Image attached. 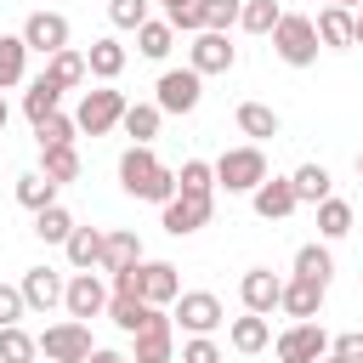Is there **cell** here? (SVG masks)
Listing matches in <instances>:
<instances>
[{"label": "cell", "instance_id": "cell-1", "mask_svg": "<svg viewBox=\"0 0 363 363\" xmlns=\"http://www.w3.org/2000/svg\"><path fill=\"white\" fill-rule=\"evenodd\" d=\"M119 187H125L130 199L170 204V199H176V170H170L153 147H125V153H119Z\"/></svg>", "mask_w": 363, "mask_h": 363}, {"label": "cell", "instance_id": "cell-2", "mask_svg": "<svg viewBox=\"0 0 363 363\" xmlns=\"http://www.w3.org/2000/svg\"><path fill=\"white\" fill-rule=\"evenodd\" d=\"M210 170H216V187H221V193H255V187L272 176V170H267V153H261L255 142L227 147V153H221Z\"/></svg>", "mask_w": 363, "mask_h": 363}, {"label": "cell", "instance_id": "cell-3", "mask_svg": "<svg viewBox=\"0 0 363 363\" xmlns=\"http://www.w3.org/2000/svg\"><path fill=\"white\" fill-rule=\"evenodd\" d=\"M125 91H113V85H91V91H79V108H74V130L79 136H108L119 119H125Z\"/></svg>", "mask_w": 363, "mask_h": 363}, {"label": "cell", "instance_id": "cell-4", "mask_svg": "<svg viewBox=\"0 0 363 363\" xmlns=\"http://www.w3.org/2000/svg\"><path fill=\"white\" fill-rule=\"evenodd\" d=\"M272 51L289 62V68H312L318 62V28H312V17L306 11H284L278 17V28H272Z\"/></svg>", "mask_w": 363, "mask_h": 363}, {"label": "cell", "instance_id": "cell-5", "mask_svg": "<svg viewBox=\"0 0 363 363\" xmlns=\"http://www.w3.org/2000/svg\"><path fill=\"white\" fill-rule=\"evenodd\" d=\"M170 323L187 329V335H216V329L227 323V306H221V295H210V289H182V295L170 301Z\"/></svg>", "mask_w": 363, "mask_h": 363}, {"label": "cell", "instance_id": "cell-6", "mask_svg": "<svg viewBox=\"0 0 363 363\" xmlns=\"http://www.w3.org/2000/svg\"><path fill=\"white\" fill-rule=\"evenodd\" d=\"M34 340H40V357H45V363H85V357L96 352L91 323H74V318L45 323V335H34Z\"/></svg>", "mask_w": 363, "mask_h": 363}, {"label": "cell", "instance_id": "cell-7", "mask_svg": "<svg viewBox=\"0 0 363 363\" xmlns=\"http://www.w3.org/2000/svg\"><path fill=\"white\" fill-rule=\"evenodd\" d=\"M272 352H278V363H323L329 357V335H323L318 318L312 323H289V329L272 335Z\"/></svg>", "mask_w": 363, "mask_h": 363}, {"label": "cell", "instance_id": "cell-8", "mask_svg": "<svg viewBox=\"0 0 363 363\" xmlns=\"http://www.w3.org/2000/svg\"><path fill=\"white\" fill-rule=\"evenodd\" d=\"M204 102V79L193 68H164L159 85H153V108L159 113H193Z\"/></svg>", "mask_w": 363, "mask_h": 363}, {"label": "cell", "instance_id": "cell-9", "mask_svg": "<svg viewBox=\"0 0 363 363\" xmlns=\"http://www.w3.org/2000/svg\"><path fill=\"white\" fill-rule=\"evenodd\" d=\"M130 363H176V323H170V306H159L147 318V329L130 335Z\"/></svg>", "mask_w": 363, "mask_h": 363}, {"label": "cell", "instance_id": "cell-10", "mask_svg": "<svg viewBox=\"0 0 363 363\" xmlns=\"http://www.w3.org/2000/svg\"><path fill=\"white\" fill-rule=\"evenodd\" d=\"M62 312H68L74 323L102 318V312H108V284H102V272H74L68 289H62Z\"/></svg>", "mask_w": 363, "mask_h": 363}, {"label": "cell", "instance_id": "cell-11", "mask_svg": "<svg viewBox=\"0 0 363 363\" xmlns=\"http://www.w3.org/2000/svg\"><path fill=\"white\" fill-rule=\"evenodd\" d=\"M23 45L40 51V57L68 51V17H62V11H28V17H23Z\"/></svg>", "mask_w": 363, "mask_h": 363}, {"label": "cell", "instance_id": "cell-12", "mask_svg": "<svg viewBox=\"0 0 363 363\" xmlns=\"http://www.w3.org/2000/svg\"><path fill=\"white\" fill-rule=\"evenodd\" d=\"M233 62H238V45L227 40V34H193V45H187V68L204 79V74H233Z\"/></svg>", "mask_w": 363, "mask_h": 363}, {"label": "cell", "instance_id": "cell-13", "mask_svg": "<svg viewBox=\"0 0 363 363\" xmlns=\"http://www.w3.org/2000/svg\"><path fill=\"white\" fill-rule=\"evenodd\" d=\"M210 210H216V199H187V193H176L170 204H159V227H164L170 238H187V233L210 227Z\"/></svg>", "mask_w": 363, "mask_h": 363}, {"label": "cell", "instance_id": "cell-14", "mask_svg": "<svg viewBox=\"0 0 363 363\" xmlns=\"http://www.w3.org/2000/svg\"><path fill=\"white\" fill-rule=\"evenodd\" d=\"M17 289H23V306H28V312H57V306H62L68 278H62L57 267H28Z\"/></svg>", "mask_w": 363, "mask_h": 363}, {"label": "cell", "instance_id": "cell-15", "mask_svg": "<svg viewBox=\"0 0 363 363\" xmlns=\"http://www.w3.org/2000/svg\"><path fill=\"white\" fill-rule=\"evenodd\" d=\"M278 295H284V278H278L272 267H250V272L238 278V301H244V312H255V318H272Z\"/></svg>", "mask_w": 363, "mask_h": 363}, {"label": "cell", "instance_id": "cell-16", "mask_svg": "<svg viewBox=\"0 0 363 363\" xmlns=\"http://www.w3.org/2000/svg\"><path fill=\"white\" fill-rule=\"evenodd\" d=\"M323 284H312V278H284V295H278V312L284 318H295V323H312L318 312H323Z\"/></svg>", "mask_w": 363, "mask_h": 363}, {"label": "cell", "instance_id": "cell-17", "mask_svg": "<svg viewBox=\"0 0 363 363\" xmlns=\"http://www.w3.org/2000/svg\"><path fill=\"white\" fill-rule=\"evenodd\" d=\"M250 204H255V216H261V221H284V216H295V210H301V204H295L289 176H267V182L250 193Z\"/></svg>", "mask_w": 363, "mask_h": 363}, {"label": "cell", "instance_id": "cell-18", "mask_svg": "<svg viewBox=\"0 0 363 363\" xmlns=\"http://www.w3.org/2000/svg\"><path fill=\"white\" fill-rule=\"evenodd\" d=\"M312 28H318V45L323 51H352L357 45V28H352V11L346 6H323L312 17Z\"/></svg>", "mask_w": 363, "mask_h": 363}, {"label": "cell", "instance_id": "cell-19", "mask_svg": "<svg viewBox=\"0 0 363 363\" xmlns=\"http://www.w3.org/2000/svg\"><path fill=\"white\" fill-rule=\"evenodd\" d=\"M182 295V272L170 261H142V301L147 306H170Z\"/></svg>", "mask_w": 363, "mask_h": 363}, {"label": "cell", "instance_id": "cell-20", "mask_svg": "<svg viewBox=\"0 0 363 363\" xmlns=\"http://www.w3.org/2000/svg\"><path fill=\"white\" fill-rule=\"evenodd\" d=\"M142 261V244H136V233H125V227H113V233H102V261H96V272H125V267H136Z\"/></svg>", "mask_w": 363, "mask_h": 363}, {"label": "cell", "instance_id": "cell-21", "mask_svg": "<svg viewBox=\"0 0 363 363\" xmlns=\"http://www.w3.org/2000/svg\"><path fill=\"white\" fill-rule=\"evenodd\" d=\"M227 346H233V352H244V357H255V352H267V346H272V323H267V318H255V312H244V318H233V323H227Z\"/></svg>", "mask_w": 363, "mask_h": 363}, {"label": "cell", "instance_id": "cell-22", "mask_svg": "<svg viewBox=\"0 0 363 363\" xmlns=\"http://www.w3.org/2000/svg\"><path fill=\"white\" fill-rule=\"evenodd\" d=\"M119 74H125V45H119V40H91V51H85V79L113 85Z\"/></svg>", "mask_w": 363, "mask_h": 363}, {"label": "cell", "instance_id": "cell-23", "mask_svg": "<svg viewBox=\"0 0 363 363\" xmlns=\"http://www.w3.org/2000/svg\"><path fill=\"white\" fill-rule=\"evenodd\" d=\"M233 119H238V130H244L255 147H261V142H272V136L284 130L278 108H267V102H238V113H233Z\"/></svg>", "mask_w": 363, "mask_h": 363}, {"label": "cell", "instance_id": "cell-24", "mask_svg": "<svg viewBox=\"0 0 363 363\" xmlns=\"http://www.w3.org/2000/svg\"><path fill=\"white\" fill-rule=\"evenodd\" d=\"M62 255H68L74 272H96V261H102V227H74L68 244H62Z\"/></svg>", "mask_w": 363, "mask_h": 363}, {"label": "cell", "instance_id": "cell-25", "mask_svg": "<svg viewBox=\"0 0 363 363\" xmlns=\"http://www.w3.org/2000/svg\"><path fill=\"white\" fill-rule=\"evenodd\" d=\"M159 119H164V113H159L153 102H130V108H125V119H119V130L130 136V147H153V136H159Z\"/></svg>", "mask_w": 363, "mask_h": 363}, {"label": "cell", "instance_id": "cell-26", "mask_svg": "<svg viewBox=\"0 0 363 363\" xmlns=\"http://www.w3.org/2000/svg\"><path fill=\"white\" fill-rule=\"evenodd\" d=\"M40 176L57 182V187L79 182V147H74V142H62V147H40Z\"/></svg>", "mask_w": 363, "mask_h": 363}, {"label": "cell", "instance_id": "cell-27", "mask_svg": "<svg viewBox=\"0 0 363 363\" xmlns=\"http://www.w3.org/2000/svg\"><path fill=\"white\" fill-rule=\"evenodd\" d=\"M289 187H295V204H323L329 187H335V176L323 164H295L289 170Z\"/></svg>", "mask_w": 363, "mask_h": 363}, {"label": "cell", "instance_id": "cell-28", "mask_svg": "<svg viewBox=\"0 0 363 363\" xmlns=\"http://www.w3.org/2000/svg\"><path fill=\"white\" fill-rule=\"evenodd\" d=\"M57 102H62V91H57V85H51V79L40 74V79H28V91H23V119H28V125H40V119L62 113Z\"/></svg>", "mask_w": 363, "mask_h": 363}, {"label": "cell", "instance_id": "cell-29", "mask_svg": "<svg viewBox=\"0 0 363 363\" xmlns=\"http://www.w3.org/2000/svg\"><path fill=\"white\" fill-rule=\"evenodd\" d=\"M295 278H312V284H323L329 289V278H335V255H329V244H301L295 250Z\"/></svg>", "mask_w": 363, "mask_h": 363}, {"label": "cell", "instance_id": "cell-30", "mask_svg": "<svg viewBox=\"0 0 363 363\" xmlns=\"http://www.w3.org/2000/svg\"><path fill=\"white\" fill-rule=\"evenodd\" d=\"M159 306H147V301H136V295H108V318H113V329L119 335H136V329H147V318H153Z\"/></svg>", "mask_w": 363, "mask_h": 363}, {"label": "cell", "instance_id": "cell-31", "mask_svg": "<svg viewBox=\"0 0 363 363\" xmlns=\"http://www.w3.org/2000/svg\"><path fill=\"white\" fill-rule=\"evenodd\" d=\"M23 74H28V45H23V34H0V96H6L11 85H23Z\"/></svg>", "mask_w": 363, "mask_h": 363}, {"label": "cell", "instance_id": "cell-32", "mask_svg": "<svg viewBox=\"0 0 363 363\" xmlns=\"http://www.w3.org/2000/svg\"><path fill=\"white\" fill-rule=\"evenodd\" d=\"M170 45H176V28H170L164 17H147V23L136 28V51H142L147 62H164V57H170Z\"/></svg>", "mask_w": 363, "mask_h": 363}, {"label": "cell", "instance_id": "cell-33", "mask_svg": "<svg viewBox=\"0 0 363 363\" xmlns=\"http://www.w3.org/2000/svg\"><path fill=\"white\" fill-rule=\"evenodd\" d=\"M45 79L57 85V91H74V85H85V51H57V57H45Z\"/></svg>", "mask_w": 363, "mask_h": 363}, {"label": "cell", "instance_id": "cell-34", "mask_svg": "<svg viewBox=\"0 0 363 363\" xmlns=\"http://www.w3.org/2000/svg\"><path fill=\"white\" fill-rule=\"evenodd\" d=\"M312 210H318V238H323V244H335V238H346V233H352V204H346V199H335V193H329V199H323V204H312Z\"/></svg>", "mask_w": 363, "mask_h": 363}, {"label": "cell", "instance_id": "cell-35", "mask_svg": "<svg viewBox=\"0 0 363 363\" xmlns=\"http://www.w3.org/2000/svg\"><path fill=\"white\" fill-rule=\"evenodd\" d=\"M176 193H187V199H216V170H210L204 159H182V170H176Z\"/></svg>", "mask_w": 363, "mask_h": 363}, {"label": "cell", "instance_id": "cell-36", "mask_svg": "<svg viewBox=\"0 0 363 363\" xmlns=\"http://www.w3.org/2000/svg\"><path fill=\"white\" fill-rule=\"evenodd\" d=\"M11 193H17V204H23V210H34V216H40L45 204H57V182H45L40 170H23Z\"/></svg>", "mask_w": 363, "mask_h": 363}, {"label": "cell", "instance_id": "cell-37", "mask_svg": "<svg viewBox=\"0 0 363 363\" xmlns=\"http://www.w3.org/2000/svg\"><path fill=\"white\" fill-rule=\"evenodd\" d=\"M74 227H79V221H74L62 204H45V210L34 216V238H40V244H68V233H74Z\"/></svg>", "mask_w": 363, "mask_h": 363}, {"label": "cell", "instance_id": "cell-38", "mask_svg": "<svg viewBox=\"0 0 363 363\" xmlns=\"http://www.w3.org/2000/svg\"><path fill=\"white\" fill-rule=\"evenodd\" d=\"M278 17H284L278 0H244V6H238V28H244V34H272Z\"/></svg>", "mask_w": 363, "mask_h": 363}, {"label": "cell", "instance_id": "cell-39", "mask_svg": "<svg viewBox=\"0 0 363 363\" xmlns=\"http://www.w3.org/2000/svg\"><path fill=\"white\" fill-rule=\"evenodd\" d=\"M34 357H40V340H34L23 323L0 329V363H34Z\"/></svg>", "mask_w": 363, "mask_h": 363}, {"label": "cell", "instance_id": "cell-40", "mask_svg": "<svg viewBox=\"0 0 363 363\" xmlns=\"http://www.w3.org/2000/svg\"><path fill=\"white\" fill-rule=\"evenodd\" d=\"M238 6L244 0H199V23H204L199 34H227L238 23Z\"/></svg>", "mask_w": 363, "mask_h": 363}, {"label": "cell", "instance_id": "cell-41", "mask_svg": "<svg viewBox=\"0 0 363 363\" xmlns=\"http://www.w3.org/2000/svg\"><path fill=\"white\" fill-rule=\"evenodd\" d=\"M79 130H74V113H51V119H40L34 125V142L40 147H62V142H74Z\"/></svg>", "mask_w": 363, "mask_h": 363}, {"label": "cell", "instance_id": "cell-42", "mask_svg": "<svg viewBox=\"0 0 363 363\" xmlns=\"http://www.w3.org/2000/svg\"><path fill=\"white\" fill-rule=\"evenodd\" d=\"M147 6L153 0H108V17H113V28H142L147 23Z\"/></svg>", "mask_w": 363, "mask_h": 363}, {"label": "cell", "instance_id": "cell-43", "mask_svg": "<svg viewBox=\"0 0 363 363\" xmlns=\"http://www.w3.org/2000/svg\"><path fill=\"white\" fill-rule=\"evenodd\" d=\"M176 363H221V346L210 340V335H187L182 340V357Z\"/></svg>", "mask_w": 363, "mask_h": 363}, {"label": "cell", "instance_id": "cell-44", "mask_svg": "<svg viewBox=\"0 0 363 363\" xmlns=\"http://www.w3.org/2000/svg\"><path fill=\"white\" fill-rule=\"evenodd\" d=\"M23 312H28V306H23V289H17V284H0V329H11Z\"/></svg>", "mask_w": 363, "mask_h": 363}, {"label": "cell", "instance_id": "cell-45", "mask_svg": "<svg viewBox=\"0 0 363 363\" xmlns=\"http://www.w3.org/2000/svg\"><path fill=\"white\" fill-rule=\"evenodd\" d=\"M329 352H335V357H346V363H363V329L335 335V340H329Z\"/></svg>", "mask_w": 363, "mask_h": 363}, {"label": "cell", "instance_id": "cell-46", "mask_svg": "<svg viewBox=\"0 0 363 363\" xmlns=\"http://www.w3.org/2000/svg\"><path fill=\"white\" fill-rule=\"evenodd\" d=\"M108 295H136V301H142V261L125 267V272H113V289H108Z\"/></svg>", "mask_w": 363, "mask_h": 363}, {"label": "cell", "instance_id": "cell-47", "mask_svg": "<svg viewBox=\"0 0 363 363\" xmlns=\"http://www.w3.org/2000/svg\"><path fill=\"white\" fill-rule=\"evenodd\" d=\"M85 363H130V357H125V352H113V346H96Z\"/></svg>", "mask_w": 363, "mask_h": 363}, {"label": "cell", "instance_id": "cell-48", "mask_svg": "<svg viewBox=\"0 0 363 363\" xmlns=\"http://www.w3.org/2000/svg\"><path fill=\"white\" fill-rule=\"evenodd\" d=\"M6 125H11V102L0 96V136H6Z\"/></svg>", "mask_w": 363, "mask_h": 363}, {"label": "cell", "instance_id": "cell-49", "mask_svg": "<svg viewBox=\"0 0 363 363\" xmlns=\"http://www.w3.org/2000/svg\"><path fill=\"white\" fill-rule=\"evenodd\" d=\"M352 28H357V45H363V6L352 11Z\"/></svg>", "mask_w": 363, "mask_h": 363}, {"label": "cell", "instance_id": "cell-50", "mask_svg": "<svg viewBox=\"0 0 363 363\" xmlns=\"http://www.w3.org/2000/svg\"><path fill=\"white\" fill-rule=\"evenodd\" d=\"M335 6H346V11H357V6H363V0H335Z\"/></svg>", "mask_w": 363, "mask_h": 363}, {"label": "cell", "instance_id": "cell-51", "mask_svg": "<svg viewBox=\"0 0 363 363\" xmlns=\"http://www.w3.org/2000/svg\"><path fill=\"white\" fill-rule=\"evenodd\" d=\"M159 6H164V11H170V6H193V0H159Z\"/></svg>", "mask_w": 363, "mask_h": 363}, {"label": "cell", "instance_id": "cell-52", "mask_svg": "<svg viewBox=\"0 0 363 363\" xmlns=\"http://www.w3.org/2000/svg\"><path fill=\"white\" fill-rule=\"evenodd\" d=\"M323 363H346V357H335V352H329V357H323Z\"/></svg>", "mask_w": 363, "mask_h": 363}, {"label": "cell", "instance_id": "cell-53", "mask_svg": "<svg viewBox=\"0 0 363 363\" xmlns=\"http://www.w3.org/2000/svg\"><path fill=\"white\" fill-rule=\"evenodd\" d=\"M357 176H363V153H357Z\"/></svg>", "mask_w": 363, "mask_h": 363}]
</instances>
